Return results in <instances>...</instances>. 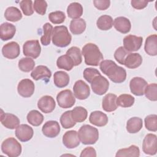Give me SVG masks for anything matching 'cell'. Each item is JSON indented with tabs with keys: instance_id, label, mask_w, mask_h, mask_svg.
Returning a JSON list of instances; mask_svg holds the SVG:
<instances>
[{
	"instance_id": "f907efd6",
	"label": "cell",
	"mask_w": 157,
	"mask_h": 157,
	"mask_svg": "<svg viewBox=\"0 0 157 157\" xmlns=\"http://www.w3.org/2000/svg\"><path fill=\"white\" fill-rule=\"evenodd\" d=\"M148 3V1H142V0H132L131 1L132 7L137 10L144 9L147 6Z\"/></svg>"
},
{
	"instance_id": "7bdbcfd3",
	"label": "cell",
	"mask_w": 157,
	"mask_h": 157,
	"mask_svg": "<svg viewBox=\"0 0 157 157\" xmlns=\"http://www.w3.org/2000/svg\"><path fill=\"white\" fill-rule=\"evenodd\" d=\"M145 126L147 130L156 132L157 131V115H149L145 118Z\"/></svg>"
},
{
	"instance_id": "484cf974",
	"label": "cell",
	"mask_w": 157,
	"mask_h": 157,
	"mask_svg": "<svg viewBox=\"0 0 157 157\" xmlns=\"http://www.w3.org/2000/svg\"><path fill=\"white\" fill-rule=\"evenodd\" d=\"M145 52L150 56L157 55V35L152 34L148 36L144 45Z\"/></svg>"
},
{
	"instance_id": "ab89813d",
	"label": "cell",
	"mask_w": 157,
	"mask_h": 157,
	"mask_svg": "<svg viewBox=\"0 0 157 157\" xmlns=\"http://www.w3.org/2000/svg\"><path fill=\"white\" fill-rule=\"evenodd\" d=\"M35 62L33 59L29 57L22 58L18 61V67L20 70L25 72H28L34 69Z\"/></svg>"
},
{
	"instance_id": "ba28073f",
	"label": "cell",
	"mask_w": 157,
	"mask_h": 157,
	"mask_svg": "<svg viewBox=\"0 0 157 157\" xmlns=\"http://www.w3.org/2000/svg\"><path fill=\"white\" fill-rule=\"evenodd\" d=\"M23 55L34 59L39 56L41 52V47L38 40H30L25 42L23 45Z\"/></svg>"
},
{
	"instance_id": "ee69618b",
	"label": "cell",
	"mask_w": 157,
	"mask_h": 157,
	"mask_svg": "<svg viewBox=\"0 0 157 157\" xmlns=\"http://www.w3.org/2000/svg\"><path fill=\"white\" fill-rule=\"evenodd\" d=\"M48 19L53 24H61L64 21L66 15L62 11H55L49 13Z\"/></svg>"
},
{
	"instance_id": "4dcf8cb0",
	"label": "cell",
	"mask_w": 157,
	"mask_h": 157,
	"mask_svg": "<svg viewBox=\"0 0 157 157\" xmlns=\"http://www.w3.org/2000/svg\"><path fill=\"white\" fill-rule=\"evenodd\" d=\"M5 18L10 21L16 22L22 18L21 11L16 7L10 6L6 9L4 13Z\"/></svg>"
},
{
	"instance_id": "f546056e",
	"label": "cell",
	"mask_w": 157,
	"mask_h": 157,
	"mask_svg": "<svg viewBox=\"0 0 157 157\" xmlns=\"http://www.w3.org/2000/svg\"><path fill=\"white\" fill-rule=\"evenodd\" d=\"M69 29L71 32L74 35L81 34L86 29V22L81 18L72 20L70 23Z\"/></svg>"
},
{
	"instance_id": "5bb4252c",
	"label": "cell",
	"mask_w": 157,
	"mask_h": 157,
	"mask_svg": "<svg viewBox=\"0 0 157 157\" xmlns=\"http://www.w3.org/2000/svg\"><path fill=\"white\" fill-rule=\"evenodd\" d=\"M20 53L19 44L14 41L5 44L2 48L3 56L8 59H13L17 58Z\"/></svg>"
},
{
	"instance_id": "e575fe53",
	"label": "cell",
	"mask_w": 157,
	"mask_h": 157,
	"mask_svg": "<svg viewBox=\"0 0 157 157\" xmlns=\"http://www.w3.org/2000/svg\"><path fill=\"white\" fill-rule=\"evenodd\" d=\"M113 19L108 15H103L98 18L96 21L97 27L102 31H107L113 26Z\"/></svg>"
},
{
	"instance_id": "44dd1931",
	"label": "cell",
	"mask_w": 157,
	"mask_h": 157,
	"mask_svg": "<svg viewBox=\"0 0 157 157\" xmlns=\"http://www.w3.org/2000/svg\"><path fill=\"white\" fill-rule=\"evenodd\" d=\"M90 122L96 126H104L108 123V117L107 115L101 111L96 110L90 113L89 117Z\"/></svg>"
},
{
	"instance_id": "681fc988",
	"label": "cell",
	"mask_w": 157,
	"mask_h": 157,
	"mask_svg": "<svg viewBox=\"0 0 157 157\" xmlns=\"http://www.w3.org/2000/svg\"><path fill=\"white\" fill-rule=\"evenodd\" d=\"M93 4L98 10H105L109 7L110 1L109 0H94L93 1Z\"/></svg>"
},
{
	"instance_id": "c3c4849f",
	"label": "cell",
	"mask_w": 157,
	"mask_h": 157,
	"mask_svg": "<svg viewBox=\"0 0 157 157\" xmlns=\"http://www.w3.org/2000/svg\"><path fill=\"white\" fill-rule=\"evenodd\" d=\"M128 54L129 52L126 51L123 47H120L115 50L114 53V58L118 63L124 65L125 58Z\"/></svg>"
},
{
	"instance_id": "74e56055",
	"label": "cell",
	"mask_w": 157,
	"mask_h": 157,
	"mask_svg": "<svg viewBox=\"0 0 157 157\" xmlns=\"http://www.w3.org/2000/svg\"><path fill=\"white\" fill-rule=\"evenodd\" d=\"M135 101L134 98L129 94H120L117 98V104L118 106L121 107H131Z\"/></svg>"
},
{
	"instance_id": "9a60e30c",
	"label": "cell",
	"mask_w": 157,
	"mask_h": 157,
	"mask_svg": "<svg viewBox=\"0 0 157 157\" xmlns=\"http://www.w3.org/2000/svg\"><path fill=\"white\" fill-rule=\"evenodd\" d=\"M15 136L21 142H28L31 140L34 134L33 129L26 124H20L15 130Z\"/></svg>"
},
{
	"instance_id": "60d3db41",
	"label": "cell",
	"mask_w": 157,
	"mask_h": 157,
	"mask_svg": "<svg viewBox=\"0 0 157 157\" xmlns=\"http://www.w3.org/2000/svg\"><path fill=\"white\" fill-rule=\"evenodd\" d=\"M60 123L63 128L69 129L74 127L76 123L73 120L71 116V110H67L64 112L60 117Z\"/></svg>"
},
{
	"instance_id": "8992f818",
	"label": "cell",
	"mask_w": 157,
	"mask_h": 157,
	"mask_svg": "<svg viewBox=\"0 0 157 157\" xmlns=\"http://www.w3.org/2000/svg\"><path fill=\"white\" fill-rule=\"evenodd\" d=\"M56 101L58 105L63 109L72 107L75 102V98L74 94L70 90L61 91L56 96Z\"/></svg>"
},
{
	"instance_id": "9c48e42d",
	"label": "cell",
	"mask_w": 157,
	"mask_h": 157,
	"mask_svg": "<svg viewBox=\"0 0 157 157\" xmlns=\"http://www.w3.org/2000/svg\"><path fill=\"white\" fill-rule=\"evenodd\" d=\"M143 42V38L134 35H128L123 39V47L129 52H136L140 49Z\"/></svg>"
},
{
	"instance_id": "836d02e7",
	"label": "cell",
	"mask_w": 157,
	"mask_h": 157,
	"mask_svg": "<svg viewBox=\"0 0 157 157\" xmlns=\"http://www.w3.org/2000/svg\"><path fill=\"white\" fill-rule=\"evenodd\" d=\"M140 156V150L136 145H132L128 148H121L117 151L115 156H131V157H139Z\"/></svg>"
},
{
	"instance_id": "8d00e7d4",
	"label": "cell",
	"mask_w": 157,
	"mask_h": 157,
	"mask_svg": "<svg viewBox=\"0 0 157 157\" xmlns=\"http://www.w3.org/2000/svg\"><path fill=\"white\" fill-rule=\"evenodd\" d=\"M53 26L49 23H46L43 26V35L40 37V42L44 45L47 46L50 44L51 37L53 34Z\"/></svg>"
},
{
	"instance_id": "cb8c5ba5",
	"label": "cell",
	"mask_w": 157,
	"mask_h": 157,
	"mask_svg": "<svg viewBox=\"0 0 157 157\" xmlns=\"http://www.w3.org/2000/svg\"><path fill=\"white\" fill-rule=\"evenodd\" d=\"M31 76L35 80L44 78L49 79L52 76V72L47 66L39 65L33 70L31 73Z\"/></svg>"
},
{
	"instance_id": "7dc6e473",
	"label": "cell",
	"mask_w": 157,
	"mask_h": 157,
	"mask_svg": "<svg viewBox=\"0 0 157 157\" xmlns=\"http://www.w3.org/2000/svg\"><path fill=\"white\" fill-rule=\"evenodd\" d=\"M99 75H101L98 69L92 67L86 68L83 74L84 78L90 83H91L92 80L96 76Z\"/></svg>"
},
{
	"instance_id": "7c38bea8",
	"label": "cell",
	"mask_w": 157,
	"mask_h": 157,
	"mask_svg": "<svg viewBox=\"0 0 157 157\" xmlns=\"http://www.w3.org/2000/svg\"><path fill=\"white\" fill-rule=\"evenodd\" d=\"M147 85V82L143 78L135 77L129 82V88L133 94L140 96L144 94V90Z\"/></svg>"
},
{
	"instance_id": "603a6c76",
	"label": "cell",
	"mask_w": 157,
	"mask_h": 157,
	"mask_svg": "<svg viewBox=\"0 0 157 157\" xmlns=\"http://www.w3.org/2000/svg\"><path fill=\"white\" fill-rule=\"evenodd\" d=\"M117 98V96L113 93L107 94L102 99V107L103 110L107 112L115 111L118 107L116 102Z\"/></svg>"
},
{
	"instance_id": "8fae6325",
	"label": "cell",
	"mask_w": 157,
	"mask_h": 157,
	"mask_svg": "<svg viewBox=\"0 0 157 157\" xmlns=\"http://www.w3.org/2000/svg\"><path fill=\"white\" fill-rule=\"evenodd\" d=\"M74 95L80 100H84L88 98L90 94V88L89 86L83 80H78L73 86Z\"/></svg>"
},
{
	"instance_id": "d4e9b609",
	"label": "cell",
	"mask_w": 157,
	"mask_h": 157,
	"mask_svg": "<svg viewBox=\"0 0 157 157\" xmlns=\"http://www.w3.org/2000/svg\"><path fill=\"white\" fill-rule=\"evenodd\" d=\"M142 63V58L139 53H130L125 58L124 65L129 69H136Z\"/></svg>"
},
{
	"instance_id": "6da1fadb",
	"label": "cell",
	"mask_w": 157,
	"mask_h": 157,
	"mask_svg": "<svg viewBox=\"0 0 157 157\" xmlns=\"http://www.w3.org/2000/svg\"><path fill=\"white\" fill-rule=\"evenodd\" d=\"M99 68L102 72L114 83H123L126 78V70L118 66L112 60L106 59L102 61L99 63Z\"/></svg>"
},
{
	"instance_id": "3957f363",
	"label": "cell",
	"mask_w": 157,
	"mask_h": 157,
	"mask_svg": "<svg viewBox=\"0 0 157 157\" xmlns=\"http://www.w3.org/2000/svg\"><path fill=\"white\" fill-rule=\"evenodd\" d=\"M52 40L55 45L59 47H66L71 44L72 36L66 26H56L53 28Z\"/></svg>"
},
{
	"instance_id": "f1b7e54d",
	"label": "cell",
	"mask_w": 157,
	"mask_h": 157,
	"mask_svg": "<svg viewBox=\"0 0 157 157\" xmlns=\"http://www.w3.org/2000/svg\"><path fill=\"white\" fill-rule=\"evenodd\" d=\"M82 6L77 2L71 3L67 8V13L69 18L75 20L79 18L83 14Z\"/></svg>"
},
{
	"instance_id": "5b68a950",
	"label": "cell",
	"mask_w": 157,
	"mask_h": 157,
	"mask_svg": "<svg viewBox=\"0 0 157 157\" xmlns=\"http://www.w3.org/2000/svg\"><path fill=\"white\" fill-rule=\"evenodd\" d=\"M2 152L9 157H17L21 153V145L14 137L5 139L1 144Z\"/></svg>"
},
{
	"instance_id": "b9f144b4",
	"label": "cell",
	"mask_w": 157,
	"mask_h": 157,
	"mask_svg": "<svg viewBox=\"0 0 157 157\" xmlns=\"http://www.w3.org/2000/svg\"><path fill=\"white\" fill-rule=\"evenodd\" d=\"M144 94L146 98L151 101H157V84L155 83L147 85L145 90Z\"/></svg>"
},
{
	"instance_id": "2e32d148",
	"label": "cell",
	"mask_w": 157,
	"mask_h": 157,
	"mask_svg": "<svg viewBox=\"0 0 157 157\" xmlns=\"http://www.w3.org/2000/svg\"><path fill=\"white\" fill-rule=\"evenodd\" d=\"M44 136L49 138L56 137L60 132V126L58 121L50 120L45 123L42 128Z\"/></svg>"
},
{
	"instance_id": "4316f807",
	"label": "cell",
	"mask_w": 157,
	"mask_h": 157,
	"mask_svg": "<svg viewBox=\"0 0 157 157\" xmlns=\"http://www.w3.org/2000/svg\"><path fill=\"white\" fill-rule=\"evenodd\" d=\"M69 76L64 71H59L54 73L53 82L56 86L58 88H64L66 86L69 82Z\"/></svg>"
},
{
	"instance_id": "1f68e13d",
	"label": "cell",
	"mask_w": 157,
	"mask_h": 157,
	"mask_svg": "<svg viewBox=\"0 0 157 157\" xmlns=\"http://www.w3.org/2000/svg\"><path fill=\"white\" fill-rule=\"evenodd\" d=\"M56 66L59 69L69 71L73 68L74 64L72 59L69 55L66 54L60 56L57 59Z\"/></svg>"
},
{
	"instance_id": "d6a6232c",
	"label": "cell",
	"mask_w": 157,
	"mask_h": 157,
	"mask_svg": "<svg viewBox=\"0 0 157 157\" xmlns=\"http://www.w3.org/2000/svg\"><path fill=\"white\" fill-rule=\"evenodd\" d=\"M71 116L75 123H82L86 119L88 112L84 107L77 106L71 110Z\"/></svg>"
},
{
	"instance_id": "f35d334b",
	"label": "cell",
	"mask_w": 157,
	"mask_h": 157,
	"mask_svg": "<svg viewBox=\"0 0 157 157\" xmlns=\"http://www.w3.org/2000/svg\"><path fill=\"white\" fill-rule=\"evenodd\" d=\"M66 55H69L73 60L74 66H78L81 64L82 61V53L80 48L77 47H72L69 48L67 52Z\"/></svg>"
},
{
	"instance_id": "d590c367",
	"label": "cell",
	"mask_w": 157,
	"mask_h": 157,
	"mask_svg": "<svg viewBox=\"0 0 157 157\" xmlns=\"http://www.w3.org/2000/svg\"><path fill=\"white\" fill-rule=\"evenodd\" d=\"M27 120L34 126H39L44 121L43 115L37 110H31L27 115Z\"/></svg>"
},
{
	"instance_id": "bcb514c9",
	"label": "cell",
	"mask_w": 157,
	"mask_h": 157,
	"mask_svg": "<svg viewBox=\"0 0 157 157\" xmlns=\"http://www.w3.org/2000/svg\"><path fill=\"white\" fill-rule=\"evenodd\" d=\"M34 10L39 15H44L46 13L47 3L44 0H36L33 4Z\"/></svg>"
},
{
	"instance_id": "d6986e66",
	"label": "cell",
	"mask_w": 157,
	"mask_h": 157,
	"mask_svg": "<svg viewBox=\"0 0 157 157\" xmlns=\"http://www.w3.org/2000/svg\"><path fill=\"white\" fill-rule=\"evenodd\" d=\"M1 122L5 128L10 129L17 128L20 123L19 118L16 115L4 112L1 113Z\"/></svg>"
},
{
	"instance_id": "f6af8a7d",
	"label": "cell",
	"mask_w": 157,
	"mask_h": 157,
	"mask_svg": "<svg viewBox=\"0 0 157 157\" xmlns=\"http://www.w3.org/2000/svg\"><path fill=\"white\" fill-rule=\"evenodd\" d=\"M20 6L23 13L26 16H31L34 13L33 2L31 0H23L20 2Z\"/></svg>"
},
{
	"instance_id": "83f0119b",
	"label": "cell",
	"mask_w": 157,
	"mask_h": 157,
	"mask_svg": "<svg viewBox=\"0 0 157 157\" xmlns=\"http://www.w3.org/2000/svg\"><path fill=\"white\" fill-rule=\"evenodd\" d=\"M143 126L142 120L139 117H132L126 123V130L129 133L135 134L138 132Z\"/></svg>"
},
{
	"instance_id": "30bf717a",
	"label": "cell",
	"mask_w": 157,
	"mask_h": 157,
	"mask_svg": "<svg viewBox=\"0 0 157 157\" xmlns=\"http://www.w3.org/2000/svg\"><path fill=\"white\" fill-rule=\"evenodd\" d=\"M35 90L34 82L28 78L21 80L18 84L17 91L18 94L23 98L31 97Z\"/></svg>"
},
{
	"instance_id": "277c9868",
	"label": "cell",
	"mask_w": 157,
	"mask_h": 157,
	"mask_svg": "<svg viewBox=\"0 0 157 157\" xmlns=\"http://www.w3.org/2000/svg\"><path fill=\"white\" fill-rule=\"evenodd\" d=\"M77 133L79 140L84 145L94 144L99 139L98 129L89 124L82 126Z\"/></svg>"
},
{
	"instance_id": "ac0fdd59",
	"label": "cell",
	"mask_w": 157,
	"mask_h": 157,
	"mask_svg": "<svg viewBox=\"0 0 157 157\" xmlns=\"http://www.w3.org/2000/svg\"><path fill=\"white\" fill-rule=\"evenodd\" d=\"M55 106V101L51 96H44L37 102L38 108L45 113H49L53 112Z\"/></svg>"
},
{
	"instance_id": "816d5d0a",
	"label": "cell",
	"mask_w": 157,
	"mask_h": 157,
	"mask_svg": "<svg viewBox=\"0 0 157 157\" xmlns=\"http://www.w3.org/2000/svg\"><path fill=\"white\" fill-rule=\"evenodd\" d=\"M80 157H86V156H96V151L95 149L92 147H88L84 148L80 155Z\"/></svg>"
},
{
	"instance_id": "52a82bcc",
	"label": "cell",
	"mask_w": 157,
	"mask_h": 157,
	"mask_svg": "<svg viewBox=\"0 0 157 157\" xmlns=\"http://www.w3.org/2000/svg\"><path fill=\"white\" fill-rule=\"evenodd\" d=\"M91 86L94 93L98 95L105 94L109 87L108 80L101 75L96 76L91 83Z\"/></svg>"
},
{
	"instance_id": "7402d4cb",
	"label": "cell",
	"mask_w": 157,
	"mask_h": 157,
	"mask_svg": "<svg viewBox=\"0 0 157 157\" xmlns=\"http://www.w3.org/2000/svg\"><path fill=\"white\" fill-rule=\"evenodd\" d=\"M113 25L117 31L123 34H127L131 28L129 20L124 17H117L113 21Z\"/></svg>"
},
{
	"instance_id": "4fadbf2b",
	"label": "cell",
	"mask_w": 157,
	"mask_h": 157,
	"mask_svg": "<svg viewBox=\"0 0 157 157\" xmlns=\"http://www.w3.org/2000/svg\"><path fill=\"white\" fill-rule=\"evenodd\" d=\"M143 151L149 155L156 153V136L154 134H148L144 139L142 143Z\"/></svg>"
},
{
	"instance_id": "7a4b0ae2",
	"label": "cell",
	"mask_w": 157,
	"mask_h": 157,
	"mask_svg": "<svg viewBox=\"0 0 157 157\" xmlns=\"http://www.w3.org/2000/svg\"><path fill=\"white\" fill-rule=\"evenodd\" d=\"M82 54L84 56L85 64L89 66H97L104 58L99 47L93 43L85 44L82 48Z\"/></svg>"
},
{
	"instance_id": "ffe728a7",
	"label": "cell",
	"mask_w": 157,
	"mask_h": 157,
	"mask_svg": "<svg viewBox=\"0 0 157 157\" xmlns=\"http://www.w3.org/2000/svg\"><path fill=\"white\" fill-rule=\"evenodd\" d=\"M16 33V27L12 23L5 22L0 26V37L2 40L6 41L13 37Z\"/></svg>"
},
{
	"instance_id": "e0dca14e",
	"label": "cell",
	"mask_w": 157,
	"mask_h": 157,
	"mask_svg": "<svg viewBox=\"0 0 157 157\" xmlns=\"http://www.w3.org/2000/svg\"><path fill=\"white\" fill-rule=\"evenodd\" d=\"M63 144L69 149L76 148L80 144L78 133L76 131L71 130L66 132L63 136Z\"/></svg>"
}]
</instances>
